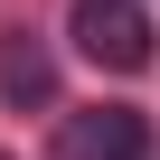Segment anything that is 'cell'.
Instances as JSON below:
<instances>
[{"label": "cell", "instance_id": "obj_2", "mask_svg": "<svg viewBox=\"0 0 160 160\" xmlns=\"http://www.w3.org/2000/svg\"><path fill=\"white\" fill-rule=\"evenodd\" d=\"M47 160H151V122L132 104H85L57 122V151Z\"/></svg>", "mask_w": 160, "mask_h": 160}, {"label": "cell", "instance_id": "obj_1", "mask_svg": "<svg viewBox=\"0 0 160 160\" xmlns=\"http://www.w3.org/2000/svg\"><path fill=\"white\" fill-rule=\"evenodd\" d=\"M66 28H75V47H85L104 75H141V66H151V38H160L141 0H75Z\"/></svg>", "mask_w": 160, "mask_h": 160}, {"label": "cell", "instance_id": "obj_3", "mask_svg": "<svg viewBox=\"0 0 160 160\" xmlns=\"http://www.w3.org/2000/svg\"><path fill=\"white\" fill-rule=\"evenodd\" d=\"M0 104L10 113H47L57 104V57L38 28H0Z\"/></svg>", "mask_w": 160, "mask_h": 160}]
</instances>
